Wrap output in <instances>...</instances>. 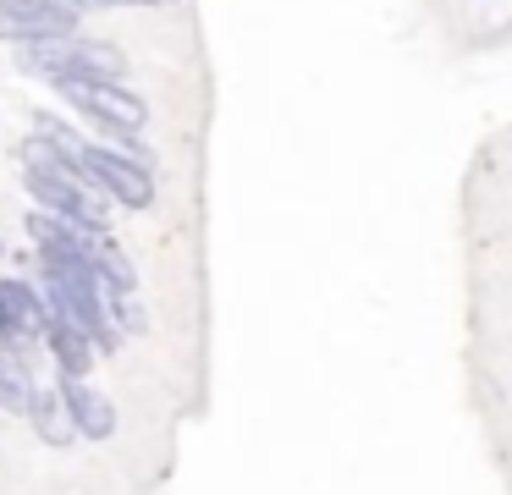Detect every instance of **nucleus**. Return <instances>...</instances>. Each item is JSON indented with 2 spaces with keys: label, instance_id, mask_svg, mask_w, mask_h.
Returning <instances> with one entry per match:
<instances>
[{
  "label": "nucleus",
  "instance_id": "1",
  "mask_svg": "<svg viewBox=\"0 0 512 495\" xmlns=\"http://www.w3.org/2000/svg\"><path fill=\"white\" fill-rule=\"evenodd\" d=\"M23 66L50 83H116L122 77V50L105 39H83V33H61V39L23 44Z\"/></svg>",
  "mask_w": 512,
  "mask_h": 495
},
{
  "label": "nucleus",
  "instance_id": "2",
  "mask_svg": "<svg viewBox=\"0 0 512 495\" xmlns=\"http://www.w3.org/2000/svg\"><path fill=\"white\" fill-rule=\"evenodd\" d=\"M83 176H89L100 193H111L116 204H127V209H149V204H155V176H149V165L133 160V154L89 149V143H83Z\"/></svg>",
  "mask_w": 512,
  "mask_h": 495
},
{
  "label": "nucleus",
  "instance_id": "3",
  "mask_svg": "<svg viewBox=\"0 0 512 495\" xmlns=\"http://www.w3.org/2000/svg\"><path fill=\"white\" fill-rule=\"evenodd\" d=\"M61 94H67L83 116H94L100 127H111L116 138H138L144 121H149V105L122 83H61Z\"/></svg>",
  "mask_w": 512,
  "mask_h": 495
},
{
  "label": "nucleus",
  "instance_id": "4",
  "mask_svg": "<svg viewBox=\"0 0 512 495\" xmlns=\"http://www.w3.org/2000/svg\"><path fill=\"white\" fill-rule=\"evenodd\" d=\"M78 0H0V39L12 44H39L78 33Z\"/></svg>",
  "mask_w": 512,
  "mask_h": 495
},
{
  "label": "nucleus",
  "instance_id": "5",
  "mask_svg": "<svg viewBox=\"0 0 512 495\" xmlns=\"http://www.w3.org/2000/svg\"><path fill=\"white\" fill-rule=\"evenodd\" d=\"M61 396H67V407H72L78 435H89V440H111L116 435V407H111V396H105L100 385H89V374H61Z\"/></svg>",
  "mask_w": 512,
  "mask_h": 495
},
{
  "label": "nucleus",
  "instance_id": "6",
  "mask_svg": "<svg viewBox=\"0 0 512 495\" xmlns=\"http://www.w3.org/2000/svg\"><path fill=\"white\" fill-rule=\"evenodd\" d=\"M50 325V303L34 292L28 281H0V341L17 336H45Z\"/></svg>",
  "mask_w": 512,
  "mask_h": 495
},
{
  "label": "nucleus",
  "instance_id": "7",
  "mask_svg": "<svg viewBox=\"0 0 512 495\" xmlns=\"http://www.w3.org/2000/svg\"><path fill=\"white\" fill-rule=\"evenodd\" d=\"M28 413H34V429L50 440V446H72V440H78V424H72L67 396H56L50 385L34 380V391H28Z\"/></svg>",
  "mask_w": 512,
  "mask_h": 495
},
{
  "label": "nucleus",
  "instance_id": "8",
  "mask_svg": "<svg viewBox=\"0 0 512 495\" xmlns=\"http://www.w3.org/2000/svg\"><path fill=\"white\" fill-rule=\"evenodd\" d=\"M45 341H50V352H56V363H61V374H89L94 369V341L83 336L78 325H67V319H56L50 314V325H45Z\"/></svg>",
  "mask_w": 512,
  "mask_h": 495
},
{
  "label": "nucleus",
  "instance_id": "9",
  "mask_svg": "<svg viewBox=\"0 0 512 495\" xmlns=\"http://www.w3.org/2000/svg\"><path fill=\"white\" fill-rule=\"evenodd\" d=\"M28 391H34V374H28L23 363L12 358V352H0V407L23 413V407H28Z\"/></svg>",
  "mask_w": 512,
  "mask_h": 495
},
{
  "label": "nucleus",
  "instance_id": "10",
  "mask_svg": "<svg viewBox=\"0 0 512 495\" xmlns=\"http://www.w3.org/2000/svg\"><path fill=\"white\" fill-rule=\"evenodd\" d=\"M133 6H171V0H133Z\"/></svg>",
  "mask_w": 512,
  "mask_h": 495
},
{
  "label": "nucleus",
  "instance_id": "11",
  "mask_svg": "<svg viewBox=\"0 0 512 495\" xmlns=\"http://www.w3.org/2000/svg\"><path fill=\"white\" fill-rule=\"evenodd\" d=\"M78 6H111V0H78Z\"/></svg>",
  "mask_w": 512,
  "mask_h": 495
}]
</instances>
